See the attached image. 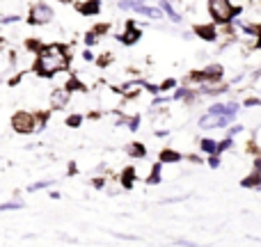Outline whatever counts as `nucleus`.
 Masks as SVG:
<instances>
[{
    "instance_id": "nucleus-1",
    "label": "nucleus",
    "mask_w": 261,
    "mask_h": 247,
    "mask_svg": "<svg viewBox=\"0 0 261 247\" xmlns=\"http://www.w3.org/2000/svg\"><path fill=\"white\" fill-rule=\"evenodd\" d=\"M69 67V48L62 44H46L41 53H37L35 71L41 78H50L58 71H64Z\"/></svg>"
},
{
    "instance_id": "nucleus-2",
    "label": "nucleus",
    "mask_w": 261,
    "mask_h": 247,
    "mask_svg": "<svg viewBox=\"0 0 261 247\" xmlns=\"http://www.w3.org/2000/svg\"><path fill=\"white\" fill-rule=\"evenodd\" d=\"M241 12H243V7L231 5V0H208V14L218 25H229Z\"/></svg>"
},
{
    "instance_id": "nucleus-3",
    "label": "nucleus",
    "mask_w": 261,
    "mask_h": 247,
    "mask_svg": "<svg viewBox=\"0 0 261 247\" xmlns=\"http://www.w3.org/2000/svg\"><path fill=\"white\" fill-rule=\"evenodd\" d=\"M12 128L21 135H30L35 130H39V119L37 113H28V110H18L12 115Z\"/></svg>"
},
{
    "instance_id": "nucleus-4",
    "label": "nucleus",
    "mask_w": 261,
    "mask_h": 247,
    "mask_svg": "<svg viewBox=\"0 0 261 247\" xmlns=\"http://www.w3.org/2000/svg\"><path fill=\"white\" fill-rule=\"evenodd\" d=\"M55 16L53 7L46 3H37L30 7V12H28V23L30 25H46V23H50Z\"/></svg>"
},
{
    "instance_id": "nucleus-5",
    "label": "nucleus",
    "mask_w": 261,
    "mask_h": 247,
    "mask_svg": "<svg viewBox=\"0 0 261 247\" xmlns=\"http://www.w3.org/2000/svg\"><path fill=\"white\" fill-rule=\"evenodd\" d=\"M236 117H229V115H213V113H206L199 117L197 126L204 130H213V128H229L234 124Z\"/></svg>"
},
{
    "instance_id": "nucleus-6",
    "label": "nucleus",
    "mask_w": 261,
    "mask_h": 247,
    "mask_svg": "<svg viewBox=\"0 0 261 247\" xmlns=\"http://www.w3.org/2000/svg\"><path fill=\"white\" fill-rule=\"evenodd\" d=\"M69 101H71V90H69L67 85L55 87V90L50 92V108L53 110H64L69 105Z\"/></svg>"
},
{
    "instance_id": "nucleus-7",
    "label": "nucleus",
    "mask_w": 261,
    "mask_h": 247,
    "mask_svg": "<svg viewBox=\"0 0 261 247\" xmlns=\"http://www.w3.org/2000/svg\"><path fill=\"white\" fill-rule=\"evenodd\" d=\"M140 39H142V30L135 28L133 21H126V30H124L122 35H117V41H122L124 46H133V44H138Z\"/></svg>"
},
{
    "instance_id": "nucleus-8",
    "label": "nucleus",
    "mask_w": 261,
    "mask_h": 247,
    "mask_svg": "<svg viewBox=\"0 0 261 247\" xmlns=\"http://www.w3.org/2000/svg\"><path fill=\"white\" fill-rule=\"evenodd\" d=\"M195 35L204 41H218L220 30H218V23H204V25H195Z\"/></svg>"
},
{
    "instance_id": "nucleus-9",
    "label": "nucleus",
    "mask_w": 261,
    "mask_h": 247,
    "mask_svg": "<svg viewBox=\"0 0 261 247\" xmlns=\"http://www.w3.org/2000/svg\"><path fill=\"white\" fill-rule=\"evenodd\" d=\"M144 83L147 80H130V83H124V85L115 87V92L122 96H126V99H133L135 94H138L140 90H144Z\"/></svg>"
},
{
    "instance_id": "nucleus-10",
    "label": "nucleus",
    "mask_w": 261,
    "mask_h": 247,
    "mask_svg": "<svg viewBox=\"0 0 261 247\" xmlns=\"http://www.w3.org/2000/svg\"><path fill=\"white\" fill-rule=\"evenodd\" d=\"M76 9L83 16H96L101 12V0H83V3L76 5Z\"/></svg>"
},
{
    "instance_id": "nucleus-11",
    "label": "nucleus",
    "mask_w": 261,
    "mask_h": 247,
    "mask_svg": "<svg viewBox=\"0 0 261 247\" xmlns=\"http://www.w3.org/2000/svg\"><path fill=\"white\" fill-rule=\"evenodd\" d=\"M158 7L165 12V16L170 18L172 23H181V18H184V16H181V12L174 7V3H172V0H158Z\"/></svg>"
},
{
    "instance_id": "nucleus-12",
    "label": "nucleus",
    "mask_w": 261,
    "mask_h": 247,
    "mask_svg": "<svg viewBox=\"0 0 261 247\" xmlns=\"http://www.w3.org/2000/svg\"><path fill=\"white\" fill-rule=\"evenodd\" d=\"M135 14H140V16H147V18H151V21H158V18L165 16V12H163L161 7H149L147 3L140 5V7L135 9Z\"/></svg>"
},
{
    "instance_id": "nucleus-13",
    "label": "nucleus",
    "mask_w": 261,
    "mask_h": 247,
    "mask_svg": "<svg viewBox=\"0 0 261 247\" xmlns=\"http://www.w3.org/2000/svg\"><path fill=\"white\" fill-rule=\"evenodd\" d=\"M243 188H254V190H261V172L259 170H252V174H248L243 181H241Z\"/></svg>"
},
{
    "instance_id": "nucleus-14",
    "label": "nucleus",
    "mask_w": 261,
    "mask_h": 247,
    "mask_svg": "<svg viewBox=\"0 0 261 247\" xmlns=\"http://www.w3.org/2000/svg\"><path fill=\"white\" fill-rule=\"evenodd\" d=\"M158 160L161 162H181L184 160V153L174 151V149H163V151L158 153Z\"/></svg>"
},
{
    "instance_id": "nucleus-15",
    "label": "nucleus",
    "mask_w": 261,
    "mask_h": 247,
    "mask_svg": "<svg viewBox=\"0 0 261 247\" xmlns=\"http://www.w3.org/2000/svg\"><path fill=\"white\" fill-rule=\"evenodd\" d=\"M135 179H138L135 170H133V167H126V170L122 172V181H119V183H122V188L130 190V188H133V183H135Z\"/></svg>"
},
{
    "instance_id": "nucleus-16",
    "label": "nucleus",
    "mask_w": 261,
    "mask_h": 247,
    "mask_svg": "<svg viewBox=\"0 0 261 247\" xmlns=\"http://www.w3.org/2000/svg\"><path fill=\"white\" fill-rule=\"evenodd\" d=\"M126 153L130 158H144L147 156V149L142 147V142H130L126 147Z\"/></svg>"
},
{
    "instance_id": "nucleus-17",
    "label": "nucleus",
    "mask_w": 261,
    "mask_h": 247,
    "mask_svg": "<svg viewBox=\"0 0 261 247\" xmlns=\"http://www.w3.org/2000/svg\"><path fill=\"white\" fill-rule=\"evenodd\" d=\"M147 0H119L117 7L122 9V12H135V9L140 7V5H144Z\"/></svg>"
},
{
    "instance_id": "nucleus-18",
    "label": "nucleus",
    "mask_w": 261,
    "mask_h": 247,
    "mask_svg": "<svg viewBox=\"0 0 261 247\" xmlns=\"http://www.w3.org/2000/svg\"><path fill=\"white\" fill-rule=\"evenodd\" d=\"M199 149L211 156V153H218V142L216 140H211V138H204V140H199Z\"/></svg>"
},
{
    "instance_id": "nucleus-19",
    "label": "nucleus",
    "mask_w": 261,
    "mask_h": 247,
    "mask_svg": "<svg viewBox=\"0 0 261 247\" xmlns=\"http://www.w3.org/2000/svg\"><path fill=\"white\" fill-rule=\"evenodd\" d=\"M161 167H163V162H161V160H158L156 165H153L151 174L147 176V183H149V185H156V183H161V179H163V174H161Z\"/></svg>"
},
{
    "instance_id": "nucleus-20",
    "label": "nucleus",
    "mask_w": 261,
    "mask_h": 247,
    "mask_svg": "<svg viewBox=\"0 0 261 247\" xmlns=\"http://www.w3.org/2000/svg\"><path fill=\"white\" fill-rule=\"evenodd\" d=\"M55 181H50V179H44V181H37V183H32V185H28V193H39V190H46V188H50Z\"/></svg>"
},
{
    "instance_id": "nucleus-21",
    "label": "nucleus",
    "mask_w": 261,
    "mask_h": 247,
    "mask_svg": "<svg viewBox=\"0 0 261 247\" xmlns=\"http://www.w3.org/2000/svg\"><path fill=\"white\" fill-rule=\"evenodd\" d=\"M67 87H69V90H71V92H87V87L83 85V83L78 80L76 76H71V78H69V80H67Z\"/></svg>"
},
{
    "instance_id": "nucleus-22",
    "label": "nucleus",
    "mask_w": 261,
    "mask_h": 247,
    "mask_svg": "<svg viewBox=\"0 0 261 247\" xmlns=\"http://www.w3.org/2000/svg\"><path fill=\"white\" fill-rule=\"evenodd\" d=\"M231 147H234V138H229V135H227L225 140H220V142H218V153H225V151H229Z\"/></svg>"
},
{
    "instance_id": "nucleus-23",
    "label": "nucleus",
    "mask_w": 261,
    "mask_h": 247,
    "mask_svg": "<svg viewBox=\"0 0 261 247\" xmlns=\"http://www.w3.org/2000/svg\"><path fill=\"white\" fill-rule=\"evenodd\" d=\"M25 46H28V50H32V53H41L46 44H41V41H37V39H28Z\"/></svg>"
},
{
    "instance_id": "nucleus-24",
    "label": "nucleus",
    "mask_w": 261,
    "mask_h": 247,
    "mask_svg": "<svg viewBox=\"0 0 261 247\" xmlns=\"http://www.w3.org/2000/svg\"><path fill=\"white\" fill-rule=\"evenodd\" d=\"M18 208H23V202H5V204H0V213H5V211H18Z\"/></svg>"
},
{
    "instance_id": "nucleus-25",
    "label": "nucleus",
    "mask_w": 261,
    "mask_h": 247,
    "mask_svg": "<svg viewBox=\"0 0 261 247\" xmlns=\"http://www.w3.org/2000/svg\"><path fill=\"white\" fill-rule=\"evenodd\" d=\"M83 119H85L83 115H69V117H67V126H69V128H78V126L83 124Z\"/></svg>"
},
{
    "instance_id": "nucleus-26",
    "label": "nucleus",
    "mask_w": 261,
    "mask_h": 247,
    "mask_svg": "<svg viewBox=\"0 0 261 247\" xmlns=\"http://www.w3.org/2000/svg\"><path fill=\"white\" fill-rule=\"evenodd\" d=\"M206 162H208V167H211V170H218V167L222 165V160H220V153H211Z\"/></svg>"
},
{
    "instance_id": "nucleus-27",
    "label": "nucleus",
    "mask_w": 261,
    "mask_h": 247,
    "mask_svg": "<svg viewBox=\"0 0 261 247\" xmlns=\"http://www.w3.org/2000/svg\"><path fill=\"white\" fill-rule=\"evenodd\" d=\"M83 41H85V46H94L96 41H99V35H96V32L92 30V32H87V35L83 37Z\"/></svg>"
},
{
    "instance_id": "nucleus-28",
    "label": "nucleus",
    "mask_w": 261,
    "mask_h": 247,
    "mask_svg": "<svg viewBox=\"0 0 261 247\" xmlns=\"http://www.w3.org/2000/svg\"><path fill=\"white\" fill-rule=\"evenodd\" d=\"M172 99H167V96H163V94H156V99L151 101V108H158V105H167Z\"/></svg>"
},
{
    "instance_id": "nucleus-29",
    "label": "nucleus",
    "mask_w": 261,
    "mask_h": 247,
    "mask_svg": "<svg viewBox=\"0 0 261 247\" xmlns=\"http://www.w3.org/2000/svg\"><path fill=\"white\" fill-rule=\"evenodd\" d=\"M140 124H142V119H140V115H135V117H128V130H138Z\"/></svg>"
},
{
    "instance_id": "nucleus-30",
    "label": "nucleus",
    "mask_w": 261,
    "mask_h": 247,
    "mask_svg": "<svg viewBox=\"0 0 261 247\" xmlns=\"http://www.w3.org/2000/svg\"><path fill=\"white\" fill-rule=\"evenodd\" d=\"M18 21H21V16H18V14H9V16L0 18V23H3V25H12V23H18Z\"/></svg>"
},
{
    "instance_id": "nucleus-31",
    "label": "nucleus",
    "mask_w": 261,
    "mask_h": 247,
    "mask_svg": "<svg viewBox=\"0 0 261 247\" xmlns=\"http://www.w3.org/2000/svg\"><path fill=\"white\" fill-rule=\"evenodd\" d=\"M174 87H176V80H174V78H167V80H163V83H161V92L174 90Z\"/></svg>"
},
{
    "instance_id": "nucleus-32",
    "label": "nucleus",
    "mask_w": 261,
    "mask_h": 247,
    "mask_svg": "<svg viewBox=\"0 0 261 247\" xmlns=\"http://www.w3.org/2000/svg\"><path fill=\"white\" fill-rule=\"evenodd\" d=\"M106 183H108V181H106L103 176H96V179L92 181V185H94L96 190H103V188H106Z\"/></svg>"
},
{
    "instance_id": "nucleus-33",
    "label": "nucleus",
    "mask_w": 261,
    "mask_h": 247,
    "mask_svg": "<svg viewBox=\"0 0 261 247\" xmlns=\"http://www.w3.org/2000/svg\"><path fill=\"white\" fill-rule=\"evenodd\" d=\"M239 133H243V126H241V124H234V126H229V133H227V135H229V138H236Z\"/></svg>"
},
{
    "instance_id": "nucleus-34",
    "label": "nucleus",
    "mask_w": 261,
    "mask_h": 247,
    "mask_svg": "<svg viewBox=\"0 0 261 247\" xmlns=\"http://www.w3.org/2000/svg\"><path fill=\"white\" fill-rule=\"evenodd\" d=\"M83 60H85V62H94V53H92L90 50V46H85V50H83Z\"/></svg>"
},
{
    "instance_id": "nucleus-35",
    "label": "nucleus",
    "mask_w": 261,
    "mask_h": 247,
    "mask_svg": "<svg viewBox=\"0 0 261 247\" xmlns=\"http://www.w3.org/2000/svg\"><path fill=\"white\" fill-rule=\"evenodd\" d=\"M245 108H254V105H261V99H254V96H250V99L243 101Z\"/></svg>"
},
{
    "instance_id": "nucleus-36",
    "label": "nucleus",
    "mask_w": 261,
    "mask_h": 247,
    "mask_svg": "<svg viewBox=\"0 0 261 247\" xmlns=\"http://www.w3.org/2000/svg\"><path fill=\"white\" fill-rule=\"evenodd\" d=\"M172 245H176V247H193L195 243H193V240H184V238H176V240H174V243H172Z\"/></svg>"
},
{
    "instance_id": "nucleus-37",
    "label": "nucleus",
    "mask_w": 261,
    "mask_h": 247,
    "mask_svg": "<svg viewBox=\"0 0 261 247\" xmlns=\"http://www.w3.org/2000/svg\"><path fill=\"white\" fill-rule=\"evenodd\" d=\"M108 30H110V25H108V23H99V25L94 28V32H96V35H103V32H108Z\"/></svg>"
},
{
    "instance_id": "nucleus-38",
    "label": "nucleus",
    "mask_w": 261,
    "mask_h": 247,
    "mask_svg": "<svg viewBox=\"0 0 261 247\" xmlns=\"http://www.w3.org/2000/svg\"><path fill=\"white\" fill-rule=\"evenodd\" d=\"M110 60H113L110 55H103V58L96 60V64H99V67H106V64H110Z\"/></svg>"
},
{
    "instance_id": "nucleus-39",
    "label": "nucleus",
    "mask_w": 261,
    "mask_h": 247,
    "mask_svg": "<svg viewBox=\"0 0 261 247\" xmlns=\"http://www.w3.org/2000/svg\"><path fill=\"white\" fill-rule=\"evenodd\" d=\"M153 135H156V138H167V130H156Z\"/></svg>"
},
{
    "instance_id": "nucleus-40",
    "label": "nucleus",
    "mask_w": 261,
    "mask_h": 247,
    "mask_svg": "<svg viewBox=\"0 0 261 247\" xmlns=\"http://www.w3.org/2000/svg\"><path fill=\"white\" fill-rule=\"evenodd\" d=\"M257 48H261V23H259V37H257Z\"/></svg>"
},
{
    "instance_id": "nucleus-41",
    "label": "nucleus",
    "mask_w": 261,
    "mask_h": 247,
    "mask_svg": "<svg viewBox=\"0 0 261 247\" xmlns=\"http://www.w3.org/2000/svg\"><path fill=\"white\" fill-rule=\"evenodd\" d=\"M254 78H261V69H259V71H257V73H254Z\"/></svg>"
},
{
    "instance_id": "nucleus-42",
    "label": "nucleus",
    "mask_w": 261,
    "mask_h": 247,
    "mask_svg": "<svg viewBox=\"0 0 261 247\" xmlns=\"http://www.w3.org/2000/svg\"><path fill=\"white\" fill-rule=\"evenodd\" d=\"M0 46H3V37H0Z\"/></svg>"
}]
</instances>
